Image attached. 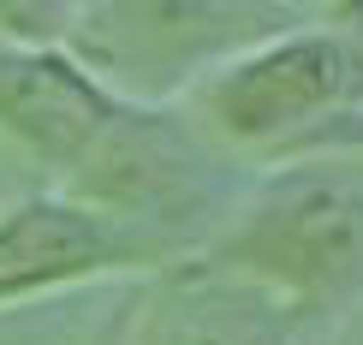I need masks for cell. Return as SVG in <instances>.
I'll return each mask as SVG.
<instances>
[{
	"label": "cell",
	"instance_id": "1",
	"mask_svg": "<svg viewBox=\"0 0 363 345\" xmlns=\"http://www.w3.org/2000/svg\"><path fill=\"white\" fill-rule=\"evenodd\" d=\"M101 250V232L84 227L78 215H54V208H30L12 227H0V292L54 280L66 268H84Z\"/></svg>",
	"mask_w": 363,
	"mask_h": 345
}]
</instances>
